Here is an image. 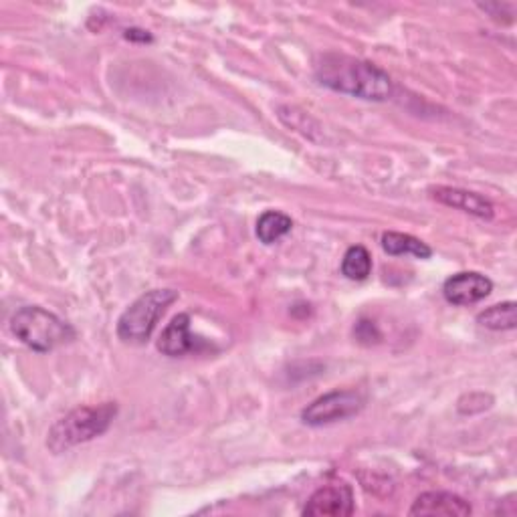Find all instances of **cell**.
I'll list each match as a JSON object with an SVG mask.
<instances>
[{
  "mask_svg": "<svg viewBox=\"0 0 517 517\" xmlns=\"http://www.w3.org/2000/svg\"><path fill=\"white\" fill-rule=\"evenodd\" d=\"M354 513V491L348 483L320 487L303 507L305 517H348Z\"/></svg>",
  "mask_w": 517,
  "mask_h": 517,
  "instance_id": "cell-6",
  "label": "cell"
},
{
  "mask_svg": "<svg viewBox=\"0 0 517 517\" xmlns=\"http://www.w3.org/2000/svg\"><path fill=\"white\" fill-rule=\"evenodd\" d=\"M124 37L128 41H134V43H152L154 41V37L148 31H144V29H128L124 33Z\"/></svg>",
  "mask_w": 517,
  "mask_h": 517,
  "instance_id": "cell-16",
  "label": "cell"
},
{
  "mask_svg": "<svg viewBox=\"0 0 517 517\" xmlns=\"http://www.w3.org/2000/svg\"><path fill=\"white\" fill-rule=\"evenodd\" d=\"M493 291L489 277L477 271H463L449 277L443 285V295L451 305H473Z\"/></svg>",
  "mask_w": 517,
  "mask_h": 517,
  "instance_id": "cell-7",
  "label": "cell"
},
{
  "mask_svg": "<svg viewBox=\"0 0 517 517\" xmlns=\"http://www.w3.org/2000/svg\"><path fill=\"white\" fill-rule=\"evenodd\" d=\"M477 324L491 330V332L515 330V326H517V303L515 301H503V303L487 307L485 312H481L477 316Z\"/></svg>",
  "mask_w": 517,
  "mask_h": 517,
  "instance_id": "cell-12",
  "label": "cell"
},
{
  "mask_svg": "<svg viewBox=\"0 0 517 517\" xmlns=\"http://www.w3.org/2000/svg\"><path fill=\"white\" fill-rule=\"evenodd\" d=\"M178 299L174 289H152L140 295L118 320V338L126 344H144L150 340L166 309Z\"/></svg>",
  "mask_w": 517,
  "mask_h": 517,
  "instance_id": "cell-4",
  "label": "cell"
},
{
  "mask_svg": "<svg viewBox=\"0 0 517 517\" xmlns=\"http://www.w3.org/2000/svg\"><path fill=\"white\" fill-rule=\"evenodd\" d=\"M13 336L33 352L47 354L75 340V330L39 305H25L11 318Z\"/></svg>",
  "mask_w": 517,
  "mask_h": 517,
  "instance_id": "cell-3",
  "label": "cell"
},
{
  "mask_svg": "<svg viewBox=\"0 0 517 517\" xmlns=\"http://www.w3.org/2000/svg\"><path fill=\"white\" fill-rule=\"evenodd\" d=\"M364 408V396L356 390H334L301 410V421L307 427H326L346 421Z\"/></svg>",
  "mask_w": 517,
  "mask_h": 517,
  "instance_id": "cell-5",
  "label": "cell"
},
{
  "mask_svg": "<svg viewBox=\"0 0 517 517\" xmlns=\"http://www.w3.org/2000/svg\"><path fill=\"white\" fill-rule=\"evenodd\" d=\"M316 79L336 93L366 101H386L394 91V83L384 69L340 53H328L318 61Z\"/></svg>",
  "mask_w": 517,
  "mask_h": 517,
  "instance_id": "cell-1",
  "label": "cell"
},
{
  "mask_svg": "<svg viewBox=\"0 0 517 517\" xmlns=\"http://www.w3.org/2000/svg\"><path fill=\"white\" fill-rule=\"evenodd\" d=\"M196 340L190 334V316L178 314L162 332L156 348L168 358H180L196 350Z\"/></svg>",
  "mask_w": 517,
  "mask_h": 517,
  "instance_id": "cell-10",
  "label": "cell"
},
{
  "mask_svg": "<svg viewBox=\"0 0 517 517\" xmlns=\"http://www.w3.org/2000/svg\"><path fill=\"white\" fill-rule=\"evenodd\" d=\"M382 249L392 255V257H400V255H410L417 259H431L433 249L423 243L421 239L412 237V235H404V233H384L382 235Z\"/></svg>",
  "mask_w": 517,
  "mask_h": 517,
  "instance_id": "cell-11",
  "label": "cell"
},
{
  "mask_svg": "<svg viewBox=\"0 0 517 517\" xmlns=\"http://www.w3.org/2000/svg\"><path fill=\"white\" fill-rule=\"evenodd\" d=\"M471 505L463 497L447 491H427L417 497L410 507V515H443V517H467Z\"/></svg>",
  "mask_w": 517,
  "mask_h": 517,
  "instance_id": "cell-8",
  "label": "cell"
},
{
  "mask_svg": "<svg viewBox=\"0 0 517 517\" xmlns=\"http://www.w3.org/2000/svg\"><path fill=\"white\" fill-rule=\"evenodd\" d=\"M291 227H293L291 217L279 211H267L257 221V239L263 245H273L279 239H283L291 231Z\"/></svg>",
  "mask_w": 517,
  "mask_h": 517,
  "instance_id": "cell-13",
  "label": "cell"
},
{
  "mask_svg": "<svg viewBox=\"0 0 517 517\" xmlns=\"http://www.w3.org/2000/svg\"><path fill=\"white\" fill-rule=\"evenodd\" d=\"M116 417H118L116 402H103L97 406H79L49 429L47 447L51 453L59 455L77 445L89 443L101 437L103 433H108Z\"/></svg>",
  "mask_w": 517,
  "mask_h": 517,
  "instance_id": "cell-2",
  "label": "cell"
},
{
  "mask_svg": "<svg viewBox=\"0 0 517 517\" xmlns=\"http://www.w3.org/2000/svg\"><path fill=\"white\" fill-rule=\"evenodd\" d=\"M372 273V257L366 247H350L342 259V275L352 281H364Z\"/></svg>",
  "mask_w": 517,
  "mask_h": 517,
  "instance_id": "cell-14",
  "label": "cell"
},
{
  "mask_svg": "<svg viewBox=\"0 0 517 517\" xmlns=\"http://www.w3.org/2000/svg\"><path fill=\"white\" fill-rule=\"evenodd\" d=\"M433 198L445 206H451V209H457V211H463L467 215H473L477 219H485V221H491L493 215H495V209L493 204L475 194V192H469V190H463V188H451V186H437L431 190Z\"/></svg>",
  "mask_w": 517,
  "mask_h": 517,
  "instance_id": "cell-9",
  "label": "cell"
},
{
  "mask_svg": "<svg viewBox=\"0 0 517 517\" xmlns=\"http://www.w3.org/2000/svg\"><path fill=\"white\" fill-rule=\"evenodd\" d=\"M354 336L358 338V342H360V344H366V346L376 344V342L380 340V332H378V328L374 326V322H368V320H360V322L356 324V328H354Z\"/></svg>",
  "mask_w": 517,
  "mask_h": 517,
  "instance_id": "cell-15",
  "label": "cell"
}]
</instances>
